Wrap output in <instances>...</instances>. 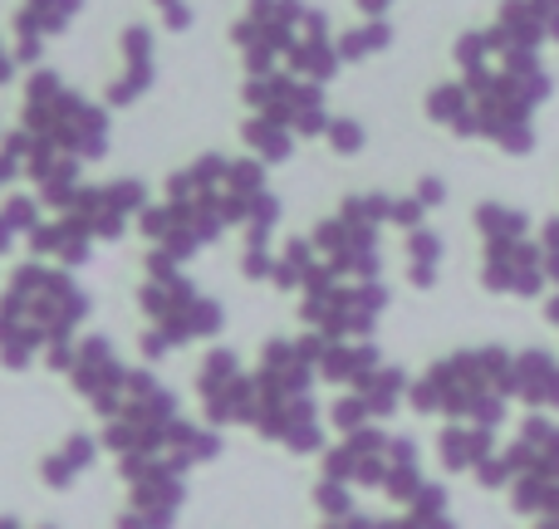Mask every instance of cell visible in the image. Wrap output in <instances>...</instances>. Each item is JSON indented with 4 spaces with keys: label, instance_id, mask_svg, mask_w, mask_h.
<instances>
[{
    "label": "cell",
    "instance_id": "cell-1",
    "mask_svg": "<svg viewBox=\"0 0 559 529\" xmlns=\"http://www.w3.org/2000/svg\"><path fill=\"white\" fill-rule=\"evenodd\" d=\"M476 226H481L491 241H515V236L525 231V216L501 212V206H481V212H476Z\"/></svg>",
    "mask_w": 559,
    "mask_h": 529
},
{
    "label": "cell",
    "instance_id": "cell-2",
    "mask_svg": "<svg viewBox=\"0 0 559 529\" xmlns=\"http://www.w3.org/2000/svg\"><path fill=\"white\" fill-rule=\"evenodd\" d=\"M388 39H393V29H388V25H368V29H358V35L344 39V55H348V59L373 55V49H383Z\"/></svg>",
    "mask_w": 559,
    "mask_h": 529
},
{
    "label": "cell",
    "instance_id": "cell-3",
    "mask_svg": "<svg viewBox=\"0 0 559 529\" xmlns=\"http://www.w3.org/2000/svg\"><path fill=\"white\" fill-rule=\"evenodd\" d=\"M334 147H338V153H358V147H364L358 123H334Z\"/></svg>",
    "mask_w": 559,
    "mask_h": 529
},
{
    "label": "cell",
    "instance_id": "cell-4",
    "mask_svg": "<svg viewBox=\"0 0 559 529\" xmlns=\"http://www.w3.org/2000/svg\"><path fill=\"white\" fill-rule=\"evenodd\" d=\"M423 202H442V182H423Z\"/></svg>",
    "mask_w": 559,
    "mask_h": 529
},
{
    "label": "cell",
    "instance_id": "cell-5",
    "mask_svg": "<svg viewBox=\"0 0 559 529\" xmlns=\"http://www.w3.org/2000/svg\"><path fill=\"white\" fill-rule=\"evenodd\" d=\"M545 5H550V10H559V0H545Z\"/></svg>",
    "mask_w": 559,
    "mask_h": 529
}]
</instances>
